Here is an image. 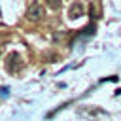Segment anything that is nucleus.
Returning a JSON list of instances; mask_svg holds the SVG:
<instances>
[{
    "label": "nucleus",
    "mask_w": 121,
    "mask_h": 121,
    "mask_svg": "<svg viewBox=\"0 0 121 121\" xmlns=\"http://www.w3.org/2000/svg\"><path fill=\"white\" fill-rule=\"evenodd\" d=\"M42 15H43V8H42L38 2H34V4L26 9V19H28V21H32V23L40 21V19H42Z\"/></svg>",
    "instance_id": "obj_1"
},
{
    "label": "nucleus",
    "mask_w": 121,
    "mask_h": 121,
    "mask_svg": "<svg viewBox=\"0 0 121 121\" xmlns=\"http://www.w3.org/2000/svg\"><path fill=\"white\" fill-rule=\"evenodd\" d=\"M21 66H23V62H21V57L17 55V53H9L8 55V62H6V68H8V72H19L21 70Z\"/></svg>",
    "instance_id": "obj_2"
},
{
    "label": "nucleus",
    "mask_w": 121,
    "mask_h": 121,
    "mask_svg": "<svg viewBox=\"0 0 121 121\" xmlns=\"http://www.w3.org/2000/svg\"><path fill=\"white\" fill-rule=\"evenodd\" d=\"M83 15V4L81 2H74L72 6H70V9H68V17L70 19H78V17H81Z\"/></svg>",
    "instance_id": "obj_3"
},
{
    "label": "nucleus",
    "mask_w": 121,
    "mask_h": 121,
    "mask_svg": "<svg viewBox=\"0 0 121 121\" xmlns=\"http://www.w3.org/2000/svg\"><path fill=\"white\" fill-rule=\"evenodd\" d=\"M45 4H47L49 9H59L60 8V0H45Z\"/></svg>",
    "instance_id": "obj_4"
},
{
    "label": "nucleus",
    "mask_w": 121,
    "mask_h": 121,
    "mask_svg": "<svg viewBox=\"0 0 121 121\" xmlns=\"http://www.w3.org/2000/svg\"><path fill=\"white\" fill-rule=\"evenodd\" d=\"M0 93H2V96H8V95H9V89H8V87H2Z\"/></svg>",
    "instance_id": "obj_5"
},
{
    "label": "nucleus",
    "mask_w": 121,
    "mask_h": 121,
    "mask_svg": "<svg viewBox=\"0 0 121 121\" xmlns=\"http://www.w3.org/2000/svg\"><path fill=\"white\" fill-rule=\"evenodd\" d=\"M102 81H117V76H112V78H106V79H102Z\"/></svg>",
    "instance_id": "obj_6"
}]
</instances>
